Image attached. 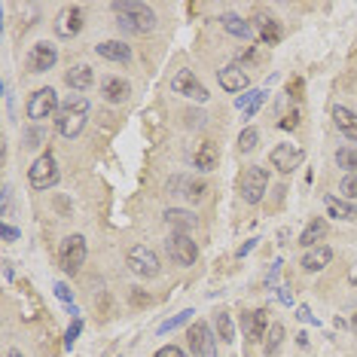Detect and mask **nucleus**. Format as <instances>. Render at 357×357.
<instances>
[{
  "label": "nucleus",
  "instance_id": "nucleus-3",
  "mask_svg": "<svg viewBox=\"0 0 357 357\" xmlns=\"http://www.w3.org/2000/svg\"><path fill=\"white\" fill-rule=\"evenodd\" d=\"M85 238L83 235H68L61 241V251H59V266L64 269V275H80L83 263H85Z\"/></svg>",
  "mask_w": 357,
  "mask_h": 357
},
{
  "label": "nucleus",
  "instance_id": "nucleus-31",
  "mask_svg": "<svg viewBox=\"0 0 357 357\" xmlns=\"http://www.w3.org/2000/svg\"><path fill=\"white\" fill-rule=\"evenodd\" d=\"M256 141H260V132H256L254 125H247L245 132L238 134V150H241V153H251V150L256 147Z\"/></svg>",
  "mask_w": 357,
  "mask_h": 357
},
{
  "label": "nucleus",
  "instance_id": "nucleus-8",
  "mask_svg": "<svg viewBox=\"0 0 357 357\" xmlns=\"http://www.w3.org/2000/svg\"><path fill=\"white\" fill-rule=\"evenodd\" d=\"M269 162H272L275 171L290 174V171H296L305 162V153L294 144H278V147H272V153H269Z\"/></svg>",
  "mask_w": 357,
  "mask_h": 357
},
{
  "label": "nucleus",
  "instance_id": "nucleus-24",
  "mask_svg": "<svg viewBox=\"0 0 357 357\" xmlns=\"http://www.w3.org/2000/svg\"><path fill=\"white\" fill-rule=\"evenodd\" d=\"M165 223L174 226L177 232H190V229H196V226H198V220H196V214H192V211L168 208V211H165Z\"/></svg>",
  "mask_w": 357,
  "mask_h": 357
},
{
  "label": "nucleus",
  "instance_id": "nucleus-36",
  "mask_svg": "<svg viewBox=\"0 0 357 357\" xmlns=\"http://www.w3.org/2000/svg\"><path fill=\"white\" fill-rule=\"evenodd\" d=\"M153 357H183V351H181V348H177V345H162V348H159V351H156Z\"/></svg>",
  "mask_w": 357,
  "mask_h": 357
},
{
  "label": "nucleus",
  "instance_id": "nucleus-33",
  "mask_svg": "<svg viewBox=\"0 0 357 357\" xmlns=\"http://www.w3.org/2000/svg\"><path fill=\"white\" fill-rule=\"evenodd\" d=\"M339 192L345 196V202L351 198V202H357V174H345L339 183Z\"/></svg>",
  "mask_w": 357,
  "mask_h": 357
},
{
  "label": "nucleus",
  "instance_id": "nucleus-2",
  "mask_svg": "<svg viewBox=\"0 0 357 357\" xmlns=\"http://www.w3.org/2000/svg\"><path fill=\"white\" fill-rule=\"evenodd\" d=\"M85 113H89V101L83 95H74L70 101L61 104L59 119H55V128H59L61 138H76L85 125Z\"/></svg>",
  "mask_w": 357,
  "mask_h": 357
},
{
  "label": "nucleus",
  "instance_id": "nucleus-20",
  "mask_svg": "<svg viewBox=\"0 0 357 357\" xmlns=\"http://www.w3.org/2000/svg\"><path fill=\"white\" fill-rule=\"evenodd\" d=\"M333 123H336V128L345 134L348 141H357V113L354 110L336 104V107H333Z\"/></svg>",
  "mask_w": 357,
  "mask_h": 357
},
{
  "label": "nucleus",
  "instance_id": "nucleus-6",
  "mask_svg": "<svg viewBox=\"0 0 357 357\" xmlns=\"http://www.w3.org/2000/svg\"><path fill=\"white\" fill-rule=\"evenodd\" d=\"M187 342H190V351L196 357H217V345H214L211 327L205 324V320H192L190 333H187Z\"/></svg>",
  "mask_w": 357,
  "mask_h": 357
},
{
  "label": "nucleus",
  "instance_id": "nucleus-27",
  "mask_svg": "<svg viewBox=\"0 0 357 357\" xmlns=\"http://www.w3.org/2000/svg\"><path fill=\"white\" fill-rule=\"evenodd\" d=\"M336 162H339V168L348 171V174H357V147L336 150Z\"/></svg>",
  "mask_w": 357,
  "mask_h": 357
},
{
  "label": "nucleus",
  "instance_id": "nucleus-15",
  "mask_svg": "<svg viewBox=\"0 0 357 357\" xmlns=\"http://www.w3.org/2000/svg\"><path fill=\"white\" fill-rule=\"evenodd\" d=\"M251 28L266 46H272V43H278V37H281V28H278V21L269 16V12H256L251 19Z\"/></svg>",
  "mask_w": 357,
  "mask_h": 357
},
{
  "label": "nucleus",
  "instance_id": "nucleus-14",
  "mask_svg": "<svg viewBox=\"0 0 357 357\" xmlns=\"http://www.w3.org/2000/svg\"><path fill=\"white\" fill-rule=\"evenodd\" d=\"M269 315H266V309H254V312H247L245 318H241V330H245V336L247 339H263L269 333Z\"/></svg>",
  "mask_w": 357,
  "mask_h": 357
},
{
  "label": "nucleus",
  "instance_id": "nucleus-17",
  "mask_svg": "<svg viewBox=\"0 0 357 357\" xmlns=\"http://www.w3.org/2000/svg\"><path fill=\"white\" fill-rule=\"evenodd\" d=\"M101 95L107 104H123L128 95H132V85H128L125 80H119V76H107V80L101 83Z\"/></svg>",
  "mask_w": 357,
  "mask_h": 357
},
{
  "label": "nucleus",
  "instance_id": "nucleus-42",
  "mask_svg": "<svg viewBox=\"0 0 357 357\" xmlns=\"http://www.w3.org/2000/svg\"><path fill=\"white\" fill-rule=\"evenodd\" d=\"M351 330H354V333H357V315H354V318H351Z\"/></svg>",
  "mask_w": 357,
  "mask_h": 357
},
{
  "label": "nucleus",
  "instance_id": "nucleus-41",
  "mask_svg": "<svg viewBox=\"0 0 357 357\" xmlns=\"http://www.w3.org/2000/svg\"><path fill=\"white\" fill-rule=\"evenodd\" d=\"M6 357H25V354H21L19 348H10V351H6Z\"/></svg>",
  "mask_w": 357,
  "mask_h": 357
},
{
  "label": "nucleus",
  "instance_id": "nucleus-37",
  "mask_svg": "<svg viewBox=\"0 0 357 357\" xmlns=\"http://www.w3.org/2000/svg\"><path fill=\"white\" fill-rule=\"evenodd\" d=\"M0 235H3V241H16L19 238V229H16V226H0Z\"/></svg>",
  "mask_w": 357,
  "mask_h": 357
},
{
  "label": "nucleus",
  "instance_id": "nucleus-5",
  "mask_svg": "<svg viewBox=\"0 0 357 357\" xmlns=\"http://www.w3.org/2000/svg\"><path fill=\"white\" fill-rule=\"evenodd\" d=\"M28 181H31L34 190H49L59 183V165H55V156L52 153H43L34 159L31 171H28Z\"/></svg>",
  "mask_w": 357,
  "mask_h": 357
},
{
  "label": "nucleus",
  "instance_id": "nucleus-19",
  "mask_svg": "<svg viewBox=\"0 0 357 357\" xmlns=\"http://www.w3.org/2000/svg\"><path fill=\"white\" fill-rule=\"evenodd\" d=\"M95 52L101 55L104 61H128V59H132V46L123 43V40H104V43H98Z\"/></svg>",
  "mask_w": 357,
  "mask_h": 357
},
{
  "label": "nucleus",
  "instance_id": "nucleus-39",
  "mask_svg": "<svg viewBox=\"0 0 357 357\" xmlns=\"http://www.w3.org/2000/svg\"><path fill=\"white\" fill-rule=\"evenodd\" d=\"M256 241H260V238H251V241H245V245L238 247V256H247V254H251L254 247H256Z\"/></svg>",
  "mask_w": 357,
  "mask_h": 357
},
{
  "label": "nucleus",
  "instance_id": "nucleus-25",
  "mask_svg": "<svg viewBox=\"0 0 357 357\" xmlns=\"http://www.w3.org/2000/svg\"><path fill=\"white\" fill-rule=\"evenodd\" d=\"M220 21H223V28H226L229 34H235V37H251V34H254L251 21H245L241 16H235V12H229V16H223Z\"/></svg>",
  "mask_w": 357,
  "mask_h": 357
},
{
  "label": "nucleus",
  "instance_id": "nucleus-1",
  "mask_svg": "<svg viewBox=\"0 0 357 357\" xmlns=\"http://www.w3.org/2000/svg\"><path fill=\"white\" fill-rule=\"evenodd\" d=\"M113 16L119 28L128 34H150L156 28V12L141 0H128V3H113Z\"/></svg>",
  "mask_w": 357,
  "mask_h": 357
},
{
  "label": "nucleus",
  "instance_id": "nucleus-30",
  "mask_svg": "<svg viewBox=\"0 0 357 357\" xmlns=\"http://www.w3.org/2000/svg\"><path fill=\"white\" fill-rule=\"evenodd\" d=\"M70 315H74V320H70L68 333H64V348H74L76 336H80V333H83V318H80V312H76V309H70Z\"/></svg>",
  "mask_w": 357,
  "mask_h": 357
},
{
  "label": "nucleus",
  "instance_id": "nucleus-28",
  "mask_svg": "<svg viewBox=\"0 0 357 357\" xmlns=\"http://www.w3.org/2000/svg\"><path fill=\"white\" fill-rule=\"evenodd\" d=\"M281 342H284V327L275 320V324L269 327V333H266V354L272 357V354L278 351V348H281Z\"/></svg>",
  "mask_w": 357,
  "mask_h": 357
},
{
  "label": "nucleus",
  "instance_id": "nucleus-11",
  "mask_svg": "<svg viewBox=\"0 0 357 357\" xmlns=\"http://www.w3.org/2000/svg\"><path fill=\"white\" fill-rule=\"evenodd\" d=\"M128 269H132L138 278H153L156 272H159V256H156L150 247L138 245L128 251Z\"/></svg>",
  "mask_w": 357,
  "mask_h": 357
},
{
  "label": "nucleus",
  "instance_id": "nucleus-40",
  "mask_svg": "<svg viewBox=\"0 0 357 357\" xmlns=\"http://www.w3.org/2000/svg\"><path fill=\"white\" fill-rule=\"evenodd\" d=\"M294 125H296V113H290V116L281 123V128H294Z\"/></svg>",
  "mask_w": 357,
  "mask_h": 357
},
{
  "label": "nucleus",
  "instance_id": "nucleus-23",
  "mask_svg": "<svg viewBox=\"0 0 357 357\" xmlns=\"http://www.w3.org/2000/svg\"><path fill=\"white\" fill-rule=\"evenodd\" d=\"M64 83H68L70 89H76V92H85L92 83H95V76H92L89 64H74V68L64 74Z\"/></svg>",
  "mask_w": 357,
  "mask_h": 357
},
{
  "label": "nucleus",
  "instance_id": "nucleus-26",
  "mask_svg": "<svg viewBox=\"0 0 357 357\" xmlns=\"http://www.w3.org/2000/svg\"><path fill=\"white\" fill-rule=\"evenodd\" d=\"M324 205H327V211H330V217H339V220H348V217H354V208L348 202H339L336 196H324Z\"/></svg>",
  "mask_w": 357,
  "mask_h": 357
},
{
  "label": "nucleus",
  "instance_id": "nucleus-29",
  "mask_svg": "<svg viewBox=\"0 0 357 357\" xmlns=\"http://www.w3.org/2000/svg\"><path fill=\"white\" fill-rule=\"evenodd\" d=\"M217 336L223 339L226 345L235 339V324H232V318L226 315V312H220V315H217Z\"/></svg>",
  "mask_w": 357,
  "mask_h": 357
},
{
  "label": "nucleus",
  "instance_id": "nucleus-21",
  "mask_svg": "<svg viewBox=\"0 0 357 357\" xmlns=\"http://www.w3.org/2000/svg\"><path fill=\"white\" fill-rule=\"evenodd\" d=\"M217 159H220L217 144H214V141H205V144L196 150V156H192V165L198 171H214L217 168Z\"/></svg>",
  "mask_w": 357,
  "mask_h": 357
},
{
  "label": "nucleus",
  "instance_id": "nucleus-35",
  "mask_svg": "<svg viewBox=\"0 0 357 357\" xmlns=\"http://www.w3.org/2000/svg\"><path fill=\"white\" fill-rule=\"evenodd\" d=\"M55 296H59L61 303H68V305H70V299H74V294H70V287H68V284H64V281L55 284Z\"/></svg>",
  "mask_w": 357,
  "mask_h": 357
},
{
  "label": "nucleus",
  "instance_id": "nucleus-32",
  "mask_svg": "<svg viewBox=\"0 0 357 357\" xmlns=\"http://www.w3.org/2000/svg\"><path fill=\"white\" fill-rule=\"evenodd\" d=\"M266 98H269V92H266V89H256V92H251V101H247V107H245V119L256 116V110H260V107L266 104Z\"/></svg>",
  "mask_w": 357,
  "mask_h": 357
},
{
  "label": "nucleus",
  "instance_id": "nucleus-22",
  "mask_svg": "<svg viewBox=\"0 0 357 357\" xmlns=\"http://www.w3.org/2000/svg\"><path fill=\"white\" fill-rule=\"evenodd\" d=\"M330 260H333V251L327 245L312 247V251H305V256H303V269L305 272H320L324 266H330Z\"/></svg>",
  "mask_w": 357,
  "mask_h": 357
},
{
  "label": "nucleus",
  "instance_id": "nucleus-10",
  "mask_svg": "<svg viewBox=\"0 0 357 357\" xmlns=\"http://www.w3.org/2000/svg\"><path fill=\"white\" fill-rule=\"evenodd\" d=\"M55 107H59V92L52 89V85H43L31 95V101H28V116L31 119H46L55 113Z\"/></svg>",
  "mask_w": 357,
  "mask_h": 357
},
{
  "label": "nucleus",
  "instance_id": "nucleus-34",
  "mask_svg": "<svg viewBox=\"0 0 357 357\" xmlns=\"http://www.w3.org/2000/svg\"><path fill=\"white\" fill-rule=\"evenodd\" d=\"M192 315H196V312H192V309H183V312H181V315H174V318H171V320H165V324H162V327H159V333H168V330H174V327L187 324V320H190Z\"/></svg>",
  "mask_w": 357,
  "mask_h": 357
},
{
  "label": "nucleus",
  "instance_id": "nucleus-38",
  "mask_svg": "<svg viewBox=\"0 0 357 357\" xmlns=\"http://www.w3.org/2000/svg\"><path fill=\"white\" fill-rule=\"evenodd\" d=\"M296 318H303V320H305V324H315V327L320 324V320H318V318H312L309 305H299V315H296Z\"/></svg>",
  "mask_w": 357,
  "mask_h": 357
},
{
  "label": "nucleus",
  "instance_id": "nucleus-16",
  "mask_svg": "<svg viewBox=\"0 0 357 357\" xmlns=\"http://www.w3.org/2000/svg\"><path fill=\"white\" fill-rule=\"evenodd\" d=\"M80 31H83V12L76 10V6L61 10V16L55 19V34H59V37H76Z\"/></svg>",
  "mask_w": 357,
  "mask_h": 357
},
{
  "label": "nucleus",
  "instance_id": "nucleus-7",
  "mask_svg": "<svg viewBox=\"0 0 357 357\" xmlns=\"http://www.w3.org/2000/svg\"><path fill=\"white\" fill-rule=\"evenodd\" d=\"M165 247H168V256L177 263V266H192V263L198 260V245L187 232H174L165 241Z\"/></svg>",
  "mask_w": 357,
  "mask_h": 357
},
{
  "label": "nucleus",
  "instance_id": "nucleus-18",
  "mask_svg": "<svg viewBox=\"0 0 357 357\" xmlns=\"http://www.w3.org/2000/svg\"><path fill=\"white\" fill-rule=\"evenodd\" d=\"M324 238H327V223H324V217H315L303 232H299V247L312 251V247H320Z\"/></svg>",
  "mask_w": 357,
  "mask_h": 357
},
{
  "label": "nucleus",
  "instance_id": "nucleus-9",
  "mask_svg": "<svg viewBox=\"0 0 357 357\" xmlns=\"http://www.w3.org/2000/svg\"><path fill=\"white\" fill-rule=\"evenodd\" d=\"M171 89L177 92V95L190 98V101H208V89H205L202 83H198V76L192 74V70H177L174 80H171Z\"/></svg>",
  "mask_w": 357,
  "mask_h": 357
},
{
  "label": "nucleus",
  "instance_id": "nucleus-13",
  "mask_svg": "<svg viewBox=\"0 0 357 357\" xmlns=\"http://www.w3.org/2000/svg\"><path fill=\"white\" fill-rule=\"evenodd\" d=\"M217 83L223 85L226 92H245L247 85H251V76H247V70L238 68V64H226V68L217 70Z\"/></svg>",
  "mask_w": 357,
  "mask_h": 357
},
{
  "label": "nucleus",
  "instance_id": "nucleus-12",
  "mask_svg": "<svg viewBox=\"0 0 357 357\" xmlns=\"http://www.w3.org/2000/svg\"><path fill=\"white\" fill-rule=\"evenodd\" d=\"M55 61H59V49H55L49 40H40L37 46L31 49V59H28V68H31L34 74H46V70H52V68H55Z\"/></svg>",
  "mask_w": 357,
  "mask_h": 357
},
{
  "label": "nucleus",
  "instance_id": "nucleus-4",
  "mask_svg": "<svg viewBox=\"0 0 357 357\" xmlns=\"http://www.w3.org/2000/svg\"><path fill=\"white\" fill-rule=\"evenodd\" d=\"M266 187H269V171L260 168V165H251L241 174V198L247 205H260L263 196H266Z\"/></svg>",
  "mask_w": 357,
  "mask_h": 357
}]
</instances>
